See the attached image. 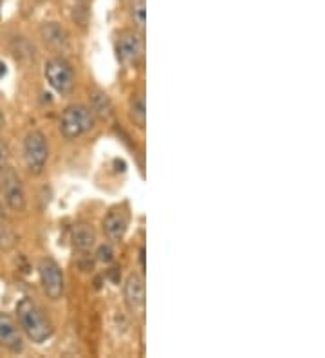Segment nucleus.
I'll list each match as a JSON object with an SVG mask.
<instances>
[{"label": "nucleus", "instance_id": "0eeeda50", "mask_svg": "<svg viewBox=\"0 0 325 358\" xmlns=\"http://www.w3.org/2000/svg\"><path fill=\"white\" fill-rule=\"evenodd\" d=\"M117 58L123 64H134L143 52V40L132 29H125L117 35L116 40Z\"/></svg>", "mask_w": 325, "mask_h": 358}, {"label": "nucleus", "instance_id": "6ab92c4d", "mask_svg": "<svg viewBox=\"0 0 325 358\" xmlns=\"http://www.w3.org/2000/svg\"><path fill=\"white\" fill-rule=\"evenodd\" d=\"M4 230V210H2V205H0V234Z\"/></svg>", "mask_w": 325, "mask_h": 358}, {"label": "nucleus", "instance_id": "2eb2a0df", "mask_svg": "<svg viewBox=\"0 0 325 358\" xmlns=\"http://www.w3.org/2000/svg\"><path fill=\"white\" fill-rule=\"evenodd\" d=\"M130 17H132V22L136 24L138 29H145V24H147V6H145V0H132Z\"/></svg>", "mask_w": 325, "mask_h": 358}, {"label": "nucleus", "instance_id": "9d476101", "mask_svg": "<svg viewBox=\"0 0 325 358\" xmlns=\"http://www.w3.org/2000/svg\"><path fill=\"white\" fill-rule=\"evenodd\" d=\"M129 230V214L120 208L110 210L103 217V231L108 241L120 243Z\"/></svg>", "mask_w": 325, "mask_h": 358}, {"label": "nucleus", "instance_id": "9b49d317", "mask_svg": "<svg viewBox=\"0 0 325 358\" xmlns=\"http://www.w3.org/2000/svg\"><path fill=\"white\" fill-rule=\"evenodd\" d=\"M40 35H42L43 42L51 49L57 51H64L69 48V33L65 31V27L58 22H45L40 27Z\"/></svg>", "mask_w": 325, "mask_h": 358}, {"label": "nucleus", "instance_id": "f3484780", "mask_svg": "<svg viewBox=\"0 0 325 358\" xmlns=\"http://www.w3.org/2000/svg\"><path fill=\"white\" fill-rule=\"evenodd\" d=\"M9 159V147L4 140H0V169L8 166Z\"/></svg>", "mask_w": 325, "mask_h": 358}, {"label": "nucleus", "instance_id": "1a4fd4ad", "mask_svg": "<svg viewBox=\"0 0 325 358\" xmlns=\"http://www.w3.org/2000/svg\"><path fill=\"white\" fill-rule=\"evenodd\" d=\"M0 345L8 348L9 351L24 350V336H22V329L18 328V324L15 322L13 317H9L8 313H0Z\"/></svg>", "mask_w": 325, "mask_h": 358}, {"label": "nucleus", "instance_id": "a211bd4d", "mask_svg": "<svg viewBox=\"0 0 325 358\" xmlns=\"http://www.w3.org/2000/svg\"><path fill=\"white\" fill-rule=\"evenodd\" d=\"M8 75V67H6L4 62H0V78H4Z\"/></svg>", "mask_w": 325, "mask_h": 358}, {"label": "nucleus", "instance_id": "7ed1b4c3", "mask_svg": "<svg viewBox=\"0 0 325 358\" xmlns=\"http://www.w3.org/2000/svg\"><path fill=\"white\" fill-rule=\"evenodd\" d=\"M43 76L48 80L49 87L52 91L65 96L69 94L71 89L74 85V69L69 62L62 57H55L51 60L45 62V67H43Z\"/></svg>", "mask_w": 325, "mask_h": 358}, {"label": "nucleus", "instance_id": "4468645a", "mask_svg": "<svg viewBox=\"0 0 325 358\" xmlns=\"http://www.w3.org/2000/svg\"><path fill=\"white\" fill-rule=\"evenodd\" d=\"M130 120L139 129H145V125H147V107H145L143 92L134 94L132 100H130Z\"/></svg>", "mask_w": 325, "mask_h": 358}, {"label": "nucleus", "instance_id": "f8f14e48", "mask_svg": "<svg viewBox=\"0 0 325 358\" xmlns=\"http://www.w3.org/2000/svg\"><path fill=\"white\" fill-rule=\"evenodd\" d=\"M94 118H100L103 122H110L114 118L113 100L105 94L103 91H94L91 94V107Z\"/></svg>", "mask_w": 325, "mask_h": 358}, {"label": "nucleus", "instance_id": "423d86ee", "mask_svg": "<svg viewBox=\"0 0 325 358\" xmlns=\"http://www.w3.org/2000/svg\"><path fill=\"white\" fill-rule=\"evenodd\" d=\"M0 172H2L0 179H2V190H4L6 203L15 212H22V210L26 208V190L22 187L20 178L9 166L0 169Z\"/></svg>", "mask_w": 325, "mask_h": 358}, {"label": "nucleus", "instance_id": "6e6552de", "mask_svg": "<svg viewBox=\"0 0 325 358\" xmlns=\"http://www.w3.org/2000/svg\"><path fill=\"white\" fill-rule=\"evenodd\" d=\"M125 304L132 315H141L145 310V280L138 273H130L123 286Z\"/></svg>", "mask_w": 325, "mask_h": 358}, {"label": "nucleus", "instance_id": "20e7f679", "mask_svg": "<svg viewBox=\"0 0 325 358\" xmlns=\"http://www.w3.org/2000/svg\"><path fill=\"white\" fill-rule=\"evenodd\" d=\"M24 159L33 174H40L49 159L48 138L42 131H31L24 140Z\"/></svg>", "mask_w": 325, "mask_h": 358}, {"label": "nucleus", "instance_id": "aec40b11", "mask_svg": "<svg viewBox=\"0 0 325 358\" xmlns=\"http://www.w3.org/2000/svg\"><path fill=\"white\" fill-rule=\"evenodd\" d=\"M4 125H6V116L4 113H2V109H0V131L4 129Z\"/></svg>", "mask_w": 325, "mask_h": 358}, {"label": "nucleus", "instance_id": "39448f33", "mask_svg": "<svg viewBox=\"0 0 325 358\" xmlns=\"http://www.w3.org/2000/svg\"><path fill=\"white\" fill-rule=\"evenodd\" d=\"M38 275H40V284H42L43 293H45L51 301H58V299H62L65 289L64 271H62L60 264H58L55 259L51 257L40 259Z\"/></svg>", "mask_w": 325, "mask_h": 358}, {"label": "nucleus", "instance_id": "f03ea898", "mask_svg": "<svg viewBox=\"0 0 325 358\" xmlns=\"http://www.w3.org/2000/svg\"><path fill=\"white\" fill-rule=\"evenodd\" d=\"M96 125L92 110L85 105H69L64 110L60 120V132L65 140H78L87 132H91Z\"/></svg>", "mask_w": 325, "mask_h": 358}, {"label": "nucleus", "instance_id": "f257e3e1", "mask_svg": "<svg viewBox=\"0 0 325 358\" xmlns=\"http://www.w3.org/2000/svg\"><path fill=\"white\" fill-rule=\"evenodd\" d=\"M17 319L22 333L35 344H43L52 336V326L31 299L24 297L17 304Z\"/></svg>", "mask_w": 325, "mask_h": 358}, {"label": "nucleus", "instance_id": "ddd939ff", "mask_svg": "<svg viewBox=\"0 0 325 358\" xmlns=\"http://www.w3.org/2000/svg\"><path fill=\"white\" fill-rule=\"evenodd\" d=\"M73 246L80 252H89L96 245V234L91 224H76L71 234Z\"/></svg>", "mask_w": 325, "mask_h": 358}, {"label": "nucleus", "instance_id": "dca6fc26", "mask_svg": "<svg viewBox=\"0 0 325 358\" xmlns=\"http://www.w3.org/2000/svg\"><path fill=\"white\" fill-rule=\"evenodd\" d=\"M96 259L100 262H105V264H108V262L114 261V248L110 245H100L98 246V250H96Z\"/></svg>", "mask_w": 325, "mask_h": 358}]
</instances>
